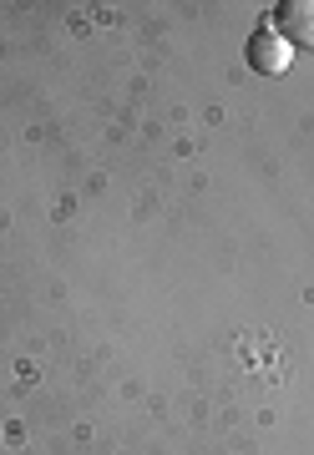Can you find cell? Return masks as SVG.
<instances>
[{
    "mask_svg": "<svg viewBox=\"0 0 314 455\" xmlns=\"http://www.w3.org/2000/svg\"><path fill=\"white\" fill-rule=\"evenodd\" d=\"M244 56H248V66H254L259 76H284V71L294 66V46H289L274 26H259V31L248 36Z\"/></svg>",
    "mask_w": 314,
    "mask_h": 455,
    "instance_id": "obj_1",
    "label": "cell"
},
{
    "mask_svg": "<svg viewBox=\"0 0 314 455\" xmlns=\"http://www.w3.org/2000/svg\"><path fill=\"white\" fill-rule=\"evenodd\" d=\"M269 26L289 41L294 51H314V0H279Z\"/></svg>",
    "mask_w": 314,
    "mask_h": 455,
    "instance_id": "obj_2",
    "label": "cell"
}]
</instances>
